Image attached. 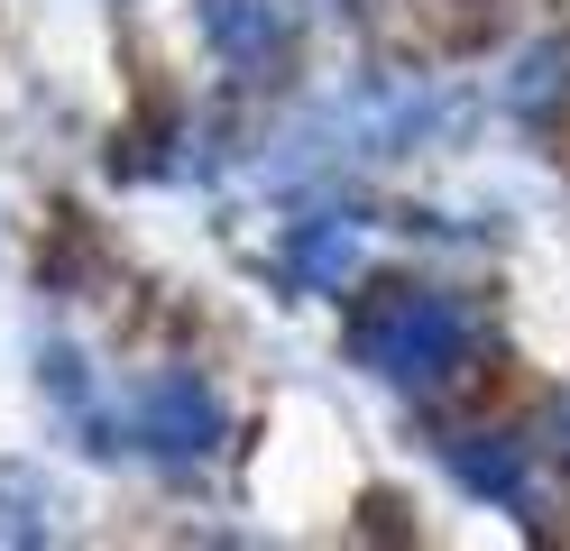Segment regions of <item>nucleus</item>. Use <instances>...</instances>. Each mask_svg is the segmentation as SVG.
<instances>
[{
    "mask_svg": "<svg viewBox=\"0 0 570 551\" xmlns=\"http://www.w3.org/2000/svg\"><path fill=\"white\" fill-rule=\"evenodd\" d=\"M386 322H396V331L368 322V358L386 367V377H433V367L460 350V313L433 304V294H396V304H386Z\"/></svg>",
    "mask_w": 570,
    "mask_h": 551,
    "instance_id": "f257e3e1",
    "label": "nucleus"
}]
</instances>
